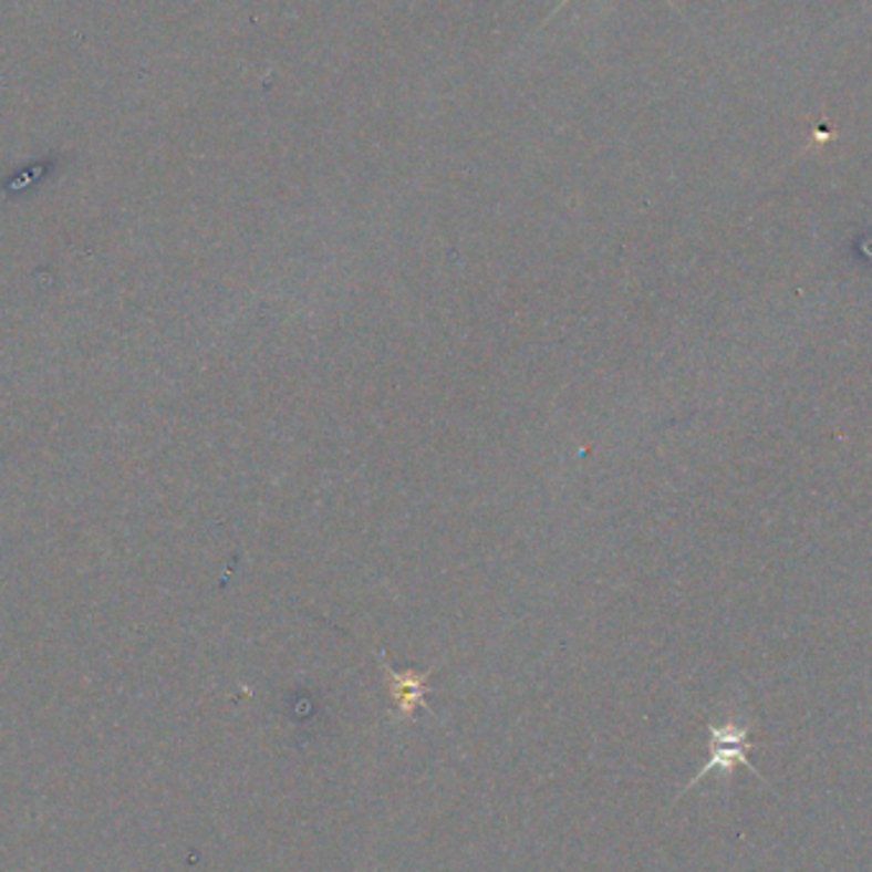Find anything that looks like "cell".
Here are the masks:
<instances>
[{"label":"cell","instance_id":"cell-1","mask_svg":"<svg viewBox=\"0 0 872 872\" xmlns=\"http://www.w3.org/2000/svg\"><path fill=\"white\" fill-rule=\"evenodd\" d=\"M737 766L750 768L752 774L760 776L756 766H752V760L748 758V727L737 725V723L712 725L709 727V760L704 762V768L692 778L689 786H686L682 793H686L692 786L704 781L712 770H719V774L729 776V770H735Z\"/></svg>","mask_w":872,"mask_h":872},{"label":"cell","instance_id":"cell-2","mask_svg":"<svg viewBox=\"0 0 872 872\" xmlns=\"http://www.w3.org/2000/svg\"><path fill=\"white\" fill-rule=\"evenodd\" d=\"M381 661H383V671L385 676H388V689H391V699H393V719H398V723H404V719H411L416 715L418 707L429 709L426 707V692H429V671H424V674H416V671H393L388 664H385V656L381 653Z\"/></svg>","mask_w":872,"mask_h":872},{"label":"cell","instance_id":"cell-3","mask_svg":"<svg viewBox=\"0 0 872 872\" xmlns=\"http://www.w3.org/2000/svg\"><path fill=\"white\" fill-rule=\"evenodd\" d=\"M567 3H572V0H561V3H559V8H557V11H561V8H564ZM557 11H553V13H557Z\"/></svg>","mask_w":872,"mask_h":872}]
</instances>
